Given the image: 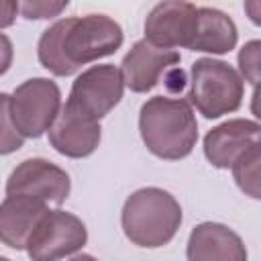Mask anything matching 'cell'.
Returning <instances> with one entry per match:
<instances>
[{
    "mask_svg": "<svg viewBox=\"0 0 261 261\" xmlns=\"http://www.w3.org/2000/svg\"><path fill=\"white\" fill-rule=\"evenodd\" d=\"M165 86L169 88V92H181L186 86V73L179 67H173L165 73Z\"/></svg>",
    "mask_w": 261,
    "mask_h": 261,
    "instance_id": "obj_20",
    "label": "cell"
},
{
    "mask_svg": "<svg viewBox=\"0 0 261 261\" xmlns=\"http://www.w3.org/2000/svg\"><path fill=\"white\" fill-rule=\"evenodd\" d=\"M0 124H2V153L8 155L22 147L24 137L16 130L12 116H10V106H8V94L0 96Z\"/></svg>",
    "mask_w": 261,
    "mask_h": 261,
    "instance_id": "obj_18",
    "label": "cell"
},
{
    "mask_svg": "<svg viewBox=\"0 0 261 261\" xmlns=\"http://www.w3.org/2000/svg\"><path fill=\"white\" fill-rule=\"evenodd\" d=\"M100 120H94L65 102L53 126L49 128V143L57 153L80 159L96 151L100 143Z\"/></svg>",
    "mask_w": 261,
    "mask_h": 261,
    "instance_id": "obj_11",
    "label": "cell"
},
{
    "mask_svg": "<svg viewBox=\"0 0 261 261\" xmlns=\"http://www.w3.org/2000/svg\"><path fill=\"white\" fill-rule=\"evenodd\" d=\"M18 8H20L22 16L31 18V20L33 18L35 20H39V18H53L61 10L67 8V0L65 2H22V4H18Z\"/></svg>",
    "mask_w": 261,
    "mask_h": 261,
    "instance_id": "obj_19",
    "label": "cell"
},
{
    "mask_svg": "<svg viewBox=\"0 0 261 261\" xmlns=\"http://www.w3.org/2000/svg\"><path fill=\"white\" fill-rule=\"evenodd\" d=\"M186 255L188 261H247L243 239L220 222H202L194 226Z\"/></svg>",
    "mask_w": 261,
    "mask_h": 261,
    "instance_id": "obj_13",
    "label": "cell"
},
{
    "mask_svg": "<svg viewBox=\"0 0 261 261\" xmlns=\"http://www.w3.org/2000/svg\"><path fill=\"white\" fill-rule=\"evenodd\" d=\"M69 175L55 163L33 157L12 169L6 181V196H29L45 204H63L69 196Z\"/></svg>",
    "mask_w": 261,
    "mask_h": 261,
    "instance_id": "obj_8",
    "label": "cell"
},
{
    "mask_svg": "<svg viewBox=\"0 0 261 261\" xmlns=\"http://www.w3.org/2000/svg\"><path fill=\"white\" fill-rule=\"evenodd\" d=\"M88 241L84 222L65 210H49L27 243L31 261H61L80 251Z\"/></svg>",
    "mask_w": 261,
    "mask_h": 261,
    "instance_id": "obj_6",
    "label": "cell"
},
{
    "mask_svg": "<svg viewBox=\"0 0 261 261\" xmlns=\"http://www.w3.org/2000/svg\"><path fill=\"white\" fill-rule=\"evenodd\" d=\"M239 41L237 24L228 14L222 10L200 6L198 10V35L192 45V51H206V53H228L234 49Z\"/></svg>",
    "mask_w": 261,
    "mask_h": 261,
    "instance_id": "obj_15",
    "label": "cell"
},
{
    "mask_svg": "<svg viewBox=\"0 0 261 261\" xmlns=\"http://www.w3.org/2000/svg\"><path fill=\"white\" fill-rule=\"evenodd\" d=\"M120 222L133 245L147 249L163 247L181 224V206L161 188H141L126 198Z\"/></svg>",
    "mask_w": 261,
    "mask_h": 261,
    "instance_id": "obj_3",
    "label": "cell"
},
{
    "mask_svg": "<svg viewBox=\"0 0 261 261\" xmlns=\"http://www.w3.org/2000/svg\"><path fill=\"white\" fill-rule=\"evenodd\" d=\"M251 112L261 120V88H255L253 98H251Z\"/></svg>",
    "mask_w": 261,
    "mask_h": 261,
    "instance_id": "obj_22",
    "label": "cell"
},
{
    "mask_svg": "<svg viewBox=\"0 0 261 261\" xmlns=\"http://www.w3.org/2000/svg\"><path fill=\"white\" fill-rule=\"evenodd\" d=\"M245 12L251 22L261 27V0H247L245 2Z\"/></svg>",
    "mask_w": 261,
    "mask_h": 261,
    "instance_id": "obj_21",
    "label": "cell"
},
{
    "mask_svg": "<svg viewBox=\"0 0 261 261\" xmlns=\"http://www.w3.org/2000/svg\"><path fill=\"white\" fill-rule=\"evenodd\" d=\"M120 24L106 14L71 16L53 22L39 39V61L55 75H71L82 65L116 53L122 45Z\"/></svg>",
    "mask_w": 261,
    "mask_h": 261,
    "instance_id": "obj_1",
    "label": "cell"
},
{
    "mask_svg": "<svg viewBox=\"0 0 261 261\" xmlns=\"http://www.w3.org/2000/svg\"><path fill=\"white\" fill-rule=\"evenodd\" d=\"M122 92H124V77L118 67L110 63L92 65L90 69L82 71L75 77L67 104L92 116L94 120H100L120 102Z\"/></svg>",
    "mask_w": 261,
    "mask_h": 261,
    "instance_id": "obj_7",
    "label": "cell"
},
{
    "mask_svg": "<svg viewBox=\"0 0 261 261\" xmlns=\"http://www.w3.org/2000/svg\"><path fill=\"white\" fill-rule=\"evenodd\" d=\"M8 106L16 130L24 139H39L61 112V92L55 82L33 77L22 82L12 96L8 94Z\"/></svg>",
    "mask_w": 261,
    "mask_h": 261,
    "instance_id": "obj_5",
    "label": "cell"
},
{
    "mask_svg": "<svg viewBox=\"0 0 261 261\" xmlns=\"http://www.w3.org/2000/svg\"><path fill=\"white\" fill-rule=\"evenodd\" d=\"M237 61L245 82H249L255 88H261V39L245 43L239 51Z\"/></svg>",
    "mask_w": 261,
    "mask_h": 261,
    "instance_id": "obj_17",
    "label": "cell"
},
{
    "mask_svg": "<svg viewBox=\"0 0 261 261\" xmlns=\"http://www.w3.org/2000/svg\"><path fill=\"white\" fill-rule=\"evenodd\" d=\"M69 261H98L96 257H92V255H86V253H82V255H75L73 259H69Z\"/></svg>",
    "mask_w": 261,
    "mask_h": 261,
    "instance_id": "obj_23",
    "label": "cell"
},
{
    "mask_svg": "<svg viewBox=\"0 0 261 261\" xmlns=\"http://www.w3.org/2000/svg\"><path fill=\"white\" fill-rule=\"evenodd\" d=\"M232 177L245 196L261 200V141L239 157L232 165Z\"/></svg>",
    "mask_w": 261,
    "mask_h": 261,
    "instance_id": "obj_16",
    "label": "cell"
},
{
    "mask_svg": "<svg viewBox=\"0 0 261 261\" xmlns=\"http://www.w3.org/2000/svg\"><path fill=\"white\" fill-rule=\"evenodd\" d=\"M179 59V53L173 49H159L147 39L137 41L120 63L124 86L130 92L145 94L153 90L159 84L161 75L165 77V73L173 69Z\"/></svg>",
    "mask_w": 261,
    "mask_h": 261,
    "instance_id": "obj_10",
    "label": "cell"
},
{
    "mask_svg": "<svg viewBox=\"0 0 261 261\" xmlns=\"http://www.w3.org/2000/svg\"><path fill=\"white\" fill-rule=\"evenodd\" d=\"M49 214L45 202L29 196H6L0 208V239L6 247L22 251L39 222Z\"/></svg>",
    "mask_w": 261,
    "mask_h": 261,
    "instance_id": "obj_14",
    "label": "cell"
},
{
    "mask_svg": "<svg viewBox=\"0 0 261 261\" xmlns=\"http://www.w3.org/2000/svg\"><path fill=\"white\" fill-rule=\"evenodd\" d=\"M190 102L206 118L239 110L243 102V77L226 61L202 57L192 63Z\"/></svg>",
    "mask_w": 261,
    "mask_h": 261,
    "instance_id": "obj_4",
    "label": "cell"
},
{
    "mask_svg": "<svg viewBox=\"0 0 261 261\" xmlns=\"http://www.w3.org/2000/svg\"><path fill=\"white\" fill-rule=\"evenodd\" d=\"M198 10L192 2H159L145 20V39L159 49H192L198 35Z\"/></svg>",
    "mask_w": 261,
    "mask_h": 261,
    "instance_id": "obj_9",
    "label": "cell"
},
{
    "mask_svg": "<svg viewBox=\"0 0 261 261\" xmlns=\"http://www.w3.org/2000/svg\"><path fill=\"white\" fill-rule=\"evenodd\" d=\"M0 261H10V259H6V257H2V259H0Z\"/></svg>",
    "mask_w": 261,
    "mask_h": 261,
    "instance_id": "obj_24",
    "label": "cell"
},
{
    "mask_svg": "<svg viewBox=\"0 0 261 261\" xmlns=\"http://www.w3.org/2000/svg\"><path fill=\"white\" fill-rule=\"evenodd\" d=\"M139 130L145 147L161 159H184L198 141V122L188 100L153 96L141 106Z\"/></svg>",
    "mask_w": 261,
    "mask_h": 261,
    "instance_id": "obj_2",
    "label": "cell"
},
{
    "mask_svg": "<svg viewBox=\"0 0 261 261\" xmlns=\"http://www.w3.org/2000/svg\"><path fill=\"white\" fill-rule=\"evenodd\" d=\"M259 141H261L259 122L247 118H232L206 133L204 155L214 167L228 169L239 161V157L247 149H251Z\"/></svg>",
    "mask_w": 261,
    "mask_h": 261,
    "instance_id": "obj_12",
    "label": "cell"
}]
</instances>
